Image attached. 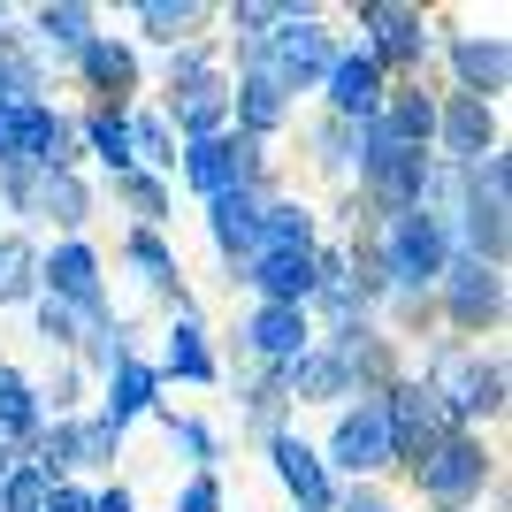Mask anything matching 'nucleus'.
Returning a JSON list of instances; mask_svg holds the SVG:
<instances>
[{"instance_id": "obj_23", "label": "nucleus", "mask_w": 512, "mask_h": 512, "mask_svg": "<svg viewBox=\"0 0 512 512\" xmlns=\"http://www.w3.org/2000/svg\"><path fill=\"white\" fill-rule=\"evenodd\" d=\"M169 367H176V375H214V360H207V344H199V329H176V337H169Z\"/></svg>"}, {"instance_id": "obj_36", "label": "nucleus", "mask_w": 512, "mask_h": 512, "mask_svg": "<svg viewBox=\"0 0 512 512\" xmlns=\"http://www.w3.org/2000/svg\"><path fill=\"white\" fill-rule=\"evenodd\" d=\"M92 512H130V497L115 490V497H100V505H92Z\"/></svg>"}, {"instance_id": "obj_34", "label": "nucleus", "mask_w": 512, "mask_h": 512, "mask_svg": "<svg viewBox=\"0 0 512 512\" xmlns=\"http://www.w3.org/2000/svg\"><path fill=\"white\" fill-rule=\"evenodd\" d=\"M46 512H92V497H77V490H62V497H54V505H46Z\"/></svg>"}, {"instance_id": "obj_13", "label": "nucleus", "mask_w": 512, "mask_h": 512, "mask_svg": "<svg viewBox=\"0 0 512 512\" xmlns=\"http://www.w3.org/2000/svg\"><path fill=\"white\" fill-rule=\"evenodd\" d=\"M459 77H467V100H482V92H497L505 85V39H467L459 46Z\"/></svg>"}, {"instance_id": "obj_7", "label": "nucleus", "mask_w": 512, "mask_h": 512, "mask_svg": "<svg viewBox=\"0 0 512 512\" xmlns=\"http://www.w3.org/2000/svg\"><path fill=\"white\" fill-rule=\"evenodd\" d=\"M337 459H344V467H383V459H390V428H383V406H367V413H344V421H337Z\"/></svg>"}, {"instance_id": "obj_27", "label": "nucleus", "mask_w": 512, "mask_h": 512, "mask_svg": "<svg viewBox=\"0 0 512 512\" xmlns=\"http://www.w3.org/2000/svg\"><path fill=\"white\" fill-rule=\"evenodd\" d=\"M138 16L153 23V39H176V31H184V23H192L199 8H169V0H146V8H138Z\"/></svg>"}, {"instance_id": "obj_1", "label": "nucleus", "mask_w": 512, "mask_h": 512, "mask_svg": "<svg viewBox=\"0 0 512 512\" xmlns=\"http://www.w3.org/2000/svg\"><path fill=\"white\" fill-rule=\"evenodd\" d=\"M413 474H421V490L436 497V505H459V497L474 490V482H482V451L467 444V436H444V444L436 451H421V459H413Z\"/></svg>"}, {"instance_id": "obj_10", "label": "nucleus", "mask_w": 512, "mask_h": 512, "mask_svg": "<svg viewBox=\"0 0 512 512\" xmlns=\"http://www.w3.org/2000/svg\"><path fill=\"white\" fill-rule=\"evenodd\" d=\"M367 23H375V54L367 62H421V16H406V8H367Z\"/></svg>"}, {"instance_id": "obj_33", "label": "nucleus", "mask_w": 512, "mask_h": 512, "mask_svg": "<svg viewBox=\"0 0 512 512\" xmlns=\"http://www.w3.org/2000/svg\"><path fill=\"white\" fill-rule=\"evenodd\" d=\"M176 512H222V497H214V482H192V490H184V505Z\"/></svg>"}, {"instance_id": "obj_30", "label": "nucleus", "mask_w": 512, "mask_h": 512, "mask_svg": "<svg viewBox=\"0 0 512 512\" xmlns=\"http://www.w3.org/2000/svg\"><path fill=\"white\" fill-rule=\"evenodd\" d=\"M337 383H344V367H337V360H306V367H299V390H314V398H329Z\"/></svg>"}, {"instance_id": "obj_28", "label": "nucleus", "mask_w": 512, "mask_h": 512, "mask_svg": "<svg viewBox=\"0 0 512 512\" xmlns=\"http://www.w3.org/2000/svg\"><path fill=\"white\" fill-rule=\"evenodd\" d=\"M130 146L146 153V161H176V153H169V123H161V115H146V123L130 130Z\"/></svg>"}, {"instance_id": "obj_35", "label": "nucleus", "mask_w": 512, "mask_h": 512, "mask_svg": "<svg viewBox=\"0 0 512 512\" xmlns=\"http://www.w3.org/2000/svg\"><path fill=\"white\" fill-rule=\"evenodd\" d=\"M344 512H390V505H383V497H352Z\"/></svg>"}, {"instance_id": "obj_26", "label": "nucleus", "mask_w": 512, "mask_h": 512, "mask_svg": "<svg viewBox=\"0 0 512 512\" xmlns=\"http://www.w3.org/2000/svg\"><path fill=\"white\" fill-rule=\"evenodd\" d=\"M46 214H54V222H85V192H77L69 176H54V184H46Z\"/></svg>"}, {"instance_id": "obj_31", "label": "nucleus", "mask_w": 512, "mask_h": 512, "mask_svg": "<svg viewBox=\"0 0 512 512\" xmlns=\"http://www.w3.org/2000/svg\"><path fill=\"white\" fill-rule=\"evenodd\" d=\"M123 199L138 214H161V184H153V176H123Z\"/></svg>"}, {"instance_id": "obj_20", "label": "nucleus", "mask_w": 512, "mask_h": 512, "mask_svg": "<svg viewBox=\"0 0 512 512\" xmlns=\"http://www.w3.org/2000/svg\"><path fill=\"white\" fill-rule=\"evenodd\" d=\"M85 77H92L100 92H130V77H138V69H130V54H123V46L92 39V46H85Z\"/></svg>"}, {"instance_id": "obj_9", "label": "nucleus", "mask_w": 512, "mask_h": 512, "mask_svg": "<svg viewBox=\"0 0 512 512\" xmlns=\"http://www.w3.org/2000/svg\"><path fill=\"white\" fill-rule=\"evenodd\" d=\"M329 100H337V115H375V107H383V69L367 62H337L329 69Z\"/></svg>"}, {"instance_id": "obj_21", "label": "nucleus", "mask_w": 512, "mask_h": 512, "mask_svg": "<svg viewBox=\"0 0 512 512\" xmlns=\"http://www.w3.org/2000/svg\"><path fill=\"white\" fill-rule=\"evenodd\" d=\"M31 421H39V413H31V383H23L16 367H0V428H8V436H23Z\"/></svg>"}, {"instance_id": "obj_22", "label": "nucleus", "mask_w": 512, "mask_h": 512, "mask_svg": "<svg viewBox=\"0 0 512 512\" xmlns=\"http://www.w3.org/2000/svg\"><path fill=\"white\" fill-rule=\"evenodd\" d=\"M85 8H46V16H39V31H46V39H62V46H92V31H85Z\"/></svg>"}, {"instance_id": "obj_3", "label": "nucleus", "mask_w": 512, "mask_h": 512, "mask_svg": "<svg viewBox=\"0 0 512 512\" xmlns=\"http://www.w3.org/2000/svg\"><path fill=\"white\" fill-rule=\"evenodd\" d=\"M0 161H62V123L31 100L0 107Z\"/></svg>"}, {"instance_id": "obj_14", "label": "nucleus", "mask_w": 512, "mask_h": 512, "mask_svg": "<svg viewBox=\"0 0 512 512\" xmlns=\"http://www.w3.org/2000/svg\"><path fill=\"white\" fill-rule=\"evenodd\" d=\"M214 237H222V253L260 245V207H253L245 192H222V199H214Z\"/></svg>"}, {"instance_id": "obj_5", "label": "nucleus", "mask_w": 512, "mask_h": 512, "mask_svg": "<svg viewBox=\"0 0 512 512\" xmlns=\"http://www.w3.org/2000/svg\"><path fill=\"white\" fill-rule=\"evenodd\" d=\"M367 176H375V192L390 199V207H413V199H421V153L413 146H390L383 130H367Z\"/></svg>"}, {"instance_id": "obj_17", "label": "nucleus", "mask_w": 512, "mask_h": 512, "mask_svg": "<svg viewBox=\"0 0 512 512\" xmlns=\"http://www.w3.org/2000/svg\"><path fill=\"white\" fill-rule=\"evenodd\" d=\"M237 115H245L253 130H276L283 123V77H268V69L245 77V85H237Z\"/></svg>"}, {"instance_id": "obj_25", "label": "nucleus", "mask_w": 512, "mask_h": 512, "mask_svg": "<svg viewBox=\"0 0 512 512\" xmlns=\"http://www.w3.org/2000/svg\"><path fill=\"white\" fill-rule=\"evenodd\" d=\"M92 146L123 169V161H130V123H123V115H100V123H92Z\"/></svg>"}, {"instance_id": "obj_15", "label": "nucleus", "mask_w": 512, "mask_h": 512, "mask_svg": "<svg viewBox=\"0 0 512 512\" xmlns=\"http://www.w3.org/2000/svg\"><path fill=\"white\" fill-rule=\"evenodd\" d=\"M253 344L268 352V360H291L306 344V321H299V306H268V314L253 321Z\"/></svg>"}, {"instance_id": "obj_11", "label": "nucleus", "mask_w": 512, "mask_h": 512, "mask_svg": "<svg viewBox=\"0 0 512 512\" xmlns=\"http://www.w3.org/2000/svg\"><path fill=\"white\" fill-rule=\"evenodd\" d=\"M46 283H54L69 306H100V260H92L85 245H62V253L46 260Z\"/></svg>"}, {"instance_id": "obj_32", "label": "nucleus", "mask_w": 512, "mask_h": 512, "mask_svg": "<svg viewBox=\"0 0 512 512\" xmlns=\"http://www.w3.org/2000/svg\"><path fill=\"white\" fill-rule=\"evenodd\" d=\"M130 260H138V268H146L153 283L169 276V253H161V245H153V237H138V245H130Z\"/></svg>"}, {"instance_id": "obj_24", "label": "nucleus", "mask_w": 512, "mask_h": 512, "mask_svg": "<svg viewBox=\"0 0 512 512\" xmlns=\"http://www.w3.org/2000/svg\"><path fill=\"white\" fill-rule=\"evenodd\" d=\"M23 291H31V253L0 245V299H23Z\"/></svg>"}, {"instance_id": "obj_18", "label": "nucleus", "mask_w": 512, "mask_h": 512, "mask_svg": "<svg viewBox=\"0 0 512 512\" xmlns=\"http://www.w3.org/2000/svg\"><path fill=\"white\" fill-rule=\"evenodd\" d=\"M276 62H283V77H314V69H329V46H321L314 23H291L283 46H276Z\"/></svg>"}, {"instance_id": "obj_19", "label": "nucleus", "mask_w": 512, "mask_h": 512, "mask_svg": "<svg viewBox=\"0 0 512 512\" xmlns=\"http://www.w3.org/2000/svg\"><path fill=\"white\" fill-rule=\"evenodd\" d=\"M444 146H451V153H482V146H490V107H482V100H451Z\"/></svg>"}, {"instance_id": "obj_16", "label": "nucleus", "mask_w": 512, "mask_h": 512, "mask_svg": "<svg viewBox=\"0 0 512 512\" xmlns=\"http://www.w3.org/2000/svg\"><path fill=\"white\" fill-rule=\"evenodd\" d=\"M153 406V375L146 367H115V390H107V428H123V421H138V413Z\"/></svg>"}, {"instance_id": "obj_12", "label": "nucleus", "mask_w": 512, "mask_h": 512, "mask_svg": "<svg viewBox=\"0 0 512 512\" xmlns=\"http://www.w3.org/2000/svg\"><path fill=\"white\" fill-rule=\"evenodd\" d=\"M276 474L299 490V505H314V512L329 505V482H321V467H314V451H306V444H291V436H283V444H276Z\"/></svg>"}, {"instance_id": "obj_8", "label": "nucleus", "mask_w": 512, "mask_h": 512, "mask_svg": "<svg viewBox=\"0 0 512 512\" xmlns=\"http://www.w3.org/2000/svg\"><path fill=\"white\" fill-rule=\"evenodd\" d=\"M253 283H260L276 306H291V299H306V291L321 283V268H314V253H260Z\"/></svg>"}, {"instance_id": "obj_2", "label": "nucleus", "mask_w": 512, "mask_h": 512, "mask_svg": "<svg viewBox=\"0 0 512 512\" xmlns=\"http://www.w3.org/2000/svg\"><path fill=\"white\" fill-rule=\"evenodd\" d=\"M260 169V146L253 138H199L192 153H184V176H192L199 192H230V184H245V176Z\"/></svg>"}, {"instance_id": "obj_4", "label": "nucleus", "mask_w": 512, "mask_h": 512, "mask_svg": "<svg viewBox=\"0 0 512 512\" xmlns=\"http://www.w3.org/2000/svg\"><path fill=\"white\" fill-rule=\"evenodd\" d=\"M383 268H390V276H406V283L444 276V230H436L428 214H406L398 237H390V260H383Z\"/></svg>"}, {"instance_id": "obj_6", "label": "nucleus", "mask_w": 512, "mask_h": 512, "mask_svg": "<svg viewBox=\"0 0 512 512\" xmlns=\"http://www.w3.org/2000/svg\"><path fill=\"white\" fill-rule=\"evenodd\" d=\"M451 314L467 321V329H482V321L505 314V283H497V268H482V260L451 268Z\"/></svg>"}, {"instance_id": "obj_29", "label": "nucleus", "mask_w": 512, "mask_h": 512, "mask_svg": "<svg viewBox=\"0 0 512 512\" xmlns=\"http://www.w3.org/2000/svg\"><path fill=\"white\" fill-rule=\"evenodd\" d=\"M39 490H46V474H39V467H23L16 482H8V512H39Z\"/></svg>"}]
</instances>
